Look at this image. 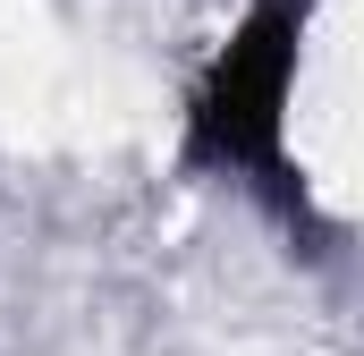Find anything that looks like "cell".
Here are the masks:
<instances>
[{"label":"cell","mask_w":364,"mask_h":356,"mask_svg":"<svg viewBox=\"0 0 364 356\" xmlns=\"http://www.w3.org/2000/svg\"><path fill=\"white\" fill-rule=\"evenodd\" d=\"M296 43H305V0H255L229 43L212 51L203 85L186 102V170L246 178L288 229L314 238L305 178L288 170V93H296Z\"/></svg>","instance_id":"1"}]
</instances>
